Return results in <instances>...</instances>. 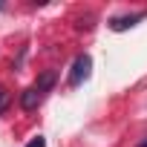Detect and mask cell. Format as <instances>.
Listing matches in <instances>:
<instances>
[{"label":"cell","instance_id":"6da1fadb","mask_svg":"<svg viewBox=\"0 0 147 147\" xmlns=\"http://www.w3.org/2000/svg\"><path fill=\"white\" fill-rule=\"evenodd\" d=\"M90 72H92V58L90 55H78L75 63H72V75H69V84L72 87H78L81 81L90 78Z\"/></svg>","mask_w":147,"mask_h":147},{"label":"cell","instance_id":"7a4b0ae2","mask_svg":"<svg viewBox=\"0 0 147 147\" xmlns=\"http://www.w3.org/2000/svg\"><path fill=\"white\" fill-rule=\"evenodd\" d=\"M40 101H43V92H40L38 87H29V90H23V92H20V107H23L26 113L38 110V107H40Z\"/></svg>","mask_w":147,"mask_h":147},{"label":"cell","instance_id":"3957f363","mask_svg":"<svg viewBox=\"0 0 147 147\" xmlns=\"http://www.w3.org/2000/svg\"><path fill=\"white\" fill-rule=\"evenodd\" d=\"M141 18H144V12H136V15H124V18H113V20H110V29H113V32H124V29L136 26Z\"/></svg>","mask_w":147,"mask_h":147},{"label":"cell","instance_id":"277c9868","mask_svg":"<svg viewBox=\"0 0 147 147\" xmlns=\"http://www.w3.org/2000/svg\"><path fill=\"white\" fill-rule=\"evenodd\" d=\"M35 87H38L40 92H46V90H52V87H55V72H52V69H46L43 75L38 78V84H35Z\"/></svg>","mask_w":147,"mask_h":147},{"label":"cell","instance_id":"5b68a950","mask_svg":"<svg viewBox=\"0 0 147 147\" xmlns=\"http://www.w3.org/2000/svg\"><path fill=\"white\" fill-rule=\"evenodd\" d=\"M9 104H12V95H9V90H3V87H0V115H3V113L9 110Z\"/></svg>","mask_w":147,"mask_h":147},{"label":"cell","instance_id":"8992f818","mask_svg":"<svg viewBox=\"0 0 147 147\" xmlns=\"http://www.w3.org/2000/svg\"><path fill=\"white\" fill-rule=\"evenodd\" d=\"M26 147H46V138H43V136H35V138H32Z\"/></svg>","mask_w":147,"mask_h":147},{"label":"cell","instance_id":"52a82bcc","mask_svg":"<svg viewBox=\"0 0 147 147\" xmlns=\"http://www.w3.org/2000/svg\"><path fill=\"white\" fill-rule=\"evenodd\" d=\"M141 147H147V144H141Z\"/></svg>","mask_w":147,"mask_h":147}]
</instances>
